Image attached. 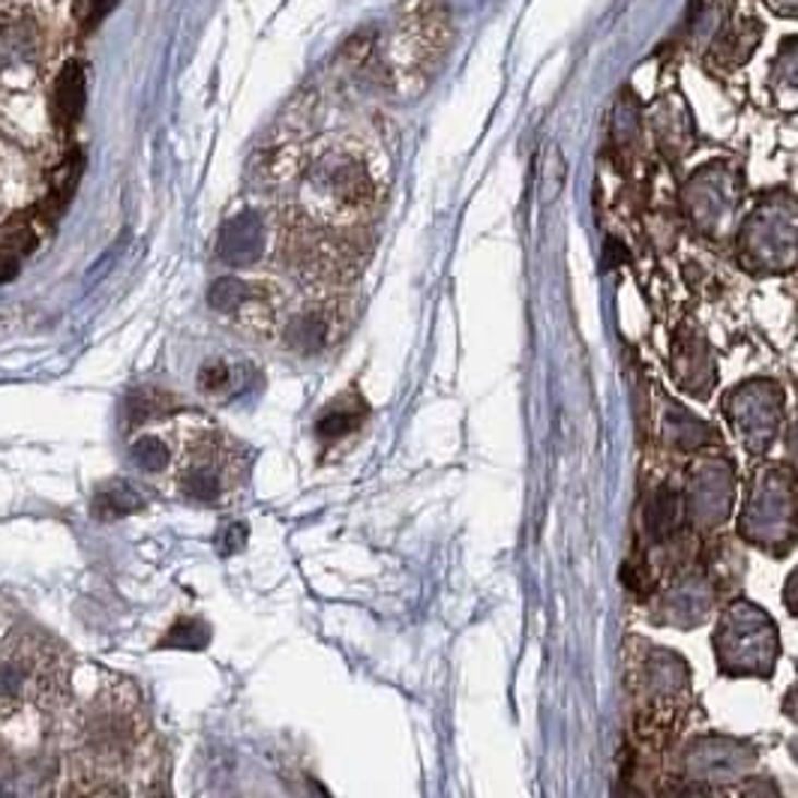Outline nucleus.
<instances>
[{
  "instance_id": "obj_1",
  "label": "nucleus",
  "mask_w": 798,
  "mask_h": 798,
  "mask_svg": "<svg viewBox=\"0 0 798 798\" xmlns=\"http://www.w3.org/2000/svg\"><path fill=\"white\" fill-rule=\"evenodd\" d=\"M262 250H265V226L255 214L231 219L219 234V258L229 265H253Z\"/></svg>"
},
{
  "instance_id": "obj_2",
  "label": "nucleus",
  "mask_w": 798,
  "mask_h": 798,
  "mask_svg": "<svg viewBox=\"0 0 798 798\" xmlns=\"http://www.w3.org/2000/svg\"><path fill=\"white\" fill-rule=\"evenodd\" d=\"M85 111V73L78 63H66L51 94V118L58 130H70Z\"/></svg>"
},
{
  "instance_id": "obj_3",
  "label": "nucleus",
  "mask_w": 798,
  "mask_h": 798,
  "mask_svg": "<svg viewBox=\"0 0 798 798\" xmlns=\"http://www.w3.org/2000/svg\"><path fill=\"white\" fill-rule=\"evenodd\" d=\"M760 39V27H753L750 22H741V25H729L717 37L714 43V58L726 66H736V63H745L753 55V46Z\"/></svg>"
},
{
  "instance_id": "obj_4",
  "label": "nucleus",
  "mask_w": 798,
  "mask_h": 798,
  "mask_svg": "<svg viewBox=\"0 0 798 798\" xmlns=\"http://www.w3.org/2000/svg\"><path fill=\"white\" fill-rule=\"evenodd\" d=\"M145 508V498L135 486L123 484V481H114V484H106L97 493V513L99 517H126V513H135V510Z\"/></svg>"
},
{
  "instance_id": "obj_5",
  "label": "nucleus",
  "mask_w": 798,
  "mask_h": 798,
  "mask_svg": "<svg viewBox=\"0 0 798 798\" xmlns=\"http://www.w3.org/2000/svg\"><path fill=\"white\" fill-rule=\"evenodd\" d=\"M681 525V501H678L676 493L669 489H661L654 496L652 508H649V529H652L657 537H669Z\"/></svg>"
},
{
  "instance_id": "obj_6",
  "label": "nucleus",
  "mask_w": 798,
  "mask_h": 798,
  "mask_svg": "<svg viewBox=\"0 0 798 798\" xmlns=\"http://www.w3.org/2000/svg\"><path fill=\"white\" fill-rule=\"evenodd\" d=\"M361 421H363V406L351 409L349 402H334V406L318 418V426H315V430H318V436L339 438L346 436V433H351Z\"/></svg>"
},
{
  "instance_id": "obj_7",
  "label": "nucleus",
  "mask_w": 798,
  "mask_h": 798,
  "mask_svg": "<svg viewBox=\"0 0 798 798\" xmlns=\"http://www.w3.org/2000/svg\"><path fill=\"white\" fill-rule=\"evenodd\" d=\"M207 642H210V628H207L205 621H198V618H181L174 628L162 637V649H205Z\"/></svg>"
},
{
  "instance_id": "obj_8",
  "label": "nucleus",
  "mask_w": 798,
  "mask_h": 798,
  "mask_svg": "<svg viewBox=\"0 0 798 798\" xmlns=\"http://www.w3.org/2000/svg\"><path fill=\"white\" fill-rule=\"evenodd\" d=\"M253 286H246L241 279L234 277H222L214 282V289H210V306L219 310V313H231V310H238L241 303H246L253 298Z\"/></svg>"
},
{
  "instance_id": "obj_9",
  "label": "nucleus",
  "mask_w": 798,
  "mask_h": 798,
  "mask_svg": "<svg viewBox=\"0 0 798 798\" xmlns=\"http://www.w3.org/2000/svg\"><path fill=\"white\" fill-rule=\"evenodd\" d=\"M183 489L190 493L193 498H202V501H214L219 496V472L214 466H193V469H186L183 474Z\"/></svg>"
},
{
  "instance_id": "obj_10",
  "label": "nucleus",
  "mask_w": 798,
  "mask_h": 798,
  "mask_svg": "<svg viewBox=\"0 0 798 798\" xmlns=\"http://www.w3.org/2000/svg\"><path fill=\"white\" fill-rule=\"evenodd\" d=\"M289 342L301 351L322 349V342H325V325H322V318L318 315H306L298 325H291Z\"/></svg>"
},
{
  "instance_id": "obj_11",
  "label": "nucleus",
  "mask_w": 798,
  "mask_h": 798,
  "mask_svg": "<svg viewBox=\"0 0 798 798\" xmlns=\"http://www.w3.org/2000/svg\"><path fill=\"white\" fill-rule=\"evenodd\" d=\"M133 457L142 469L157 472V469H162V466L169 462V448H166L159 438H142V442H135Z\"/></svg>"
},
{
  "instance_id": "obj_12",
  "label": "nucleus",
  "mask_w": 798,
  "mask_h": 798,
  "mask_svg": "<svg viewBox=\"0 0 798 798\" xmlns=\"http://www.w3.org/2000/svg\"><path fill=\"white\" fill-rule=\"evenodd\" d=\"M162 406H166L162 394H150V390H142V394H133V397H130V414H133V421H147V418L157 414Z\"/></svg>"
},
{
  "instance_id": "obj_13",
  "label": "nucleus",
  "mask_w": 798,
  "mask_h": 798,
  "mask_svg": "<svg viewBox=\"0 0 798 798\" xmlns=\"http://www.w3.org/2000/svg\"><path fill=\"white\" fill-rule=\"evenodd\" d=\"M114 3H118V0H78L75 13H78V19H82L87 27H94L102 22V15L111 13Z\"/></svg>"
},
{
  "instance_id": "obj_14",
  "label": "nucleus",
  "mask_w": 798,
  "mask_h": 798,
  "mask_svg": "<svg viewBox=\"0 0 798 798\" xmlns=\"http://www.w3.org/2000/svg\"><path fill=\"white\" fill-rule=\"evenodd\" d=\"M198 385L205 387L207 394H219L222 387L229 385V366L226 363H207L205 370L198 373Z\"/></svg>"
},
{
  "instance_id": "obj_15",
  "label": "nucleus",
  "mask_w": 798,
  "mask_h": 798,
  "mask_svg": "<svg viewBox=\"0 0 798 798\" xmlns=\"http://www.w3.org/2000/svg\"><path fill=\"white\" fill-rule=\"evenodd\" d=\"M621 580H625V585H628L630 592L637 594L649 592V577H645V570H642L640 561H628L625 570H621Z\"/></svg>"
},
{
  "instance_id": "obj_16",
  "label": "nucleus",
  "mask_w": 798,
  "mask_h": 798,
  "mask_svg": "<svg viewBox=\"0 0 798 798\" xmlns=\"http://www.w3.org/2000/svg\"><path fill=\"white\" fill-rule=\"evenodd\" d=\"M246 544V529L243 525H231L229 532H222V541H219V553H238L241 546Z\"/></svg>"
}]
</instances>
